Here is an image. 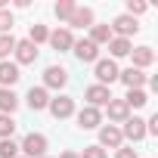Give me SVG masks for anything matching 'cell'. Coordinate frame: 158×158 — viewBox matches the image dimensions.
I'll return each instance as SVG.
<instances>
[{"instance_id":"obj_1","label":"cell","mask_w":158,"mask_h":158,"mask_svg":"<svg viewBox=\"0 0 158 158\" xmlns=\"http://www.w3.org/2000/svg\"><path fill=\"white\" fill-rule=\"evenodd\" d=\"M19 149H22V158H44L47 155V136L44 133H28L19 143Z\"/></svg>"},{"instance_id":"obj_2","label":"cell","mask_w":158,"mask_h":158,"mask_svg":"<svg viewBox=\"0 0 158 158\" xmlns=\"http://www.w3.org/2000/svg\"><path fill=\"white\" fill-rule=\"evenodd\" d=\"M109 28H112V37H124V40H130V34H136V31H139L136 19H133V16H127V13H124V16H118Z\"/></svg>"},{"instance_id":"obj_3","label":"cell","mask_w":158,"mask_h":158,"mask_svg":"<svg viewBox=\"0 0 158 158\" xmlns=\"http://www.w3.org/2000/svg\"><path fill=\"white\" fill-rule=\"evenodd\" d=\"M93 65H96V81L102 87H109L112 81H118V62L115 59H96Z\"/></svg>"},{"instance_id":"obj_4","label":"cell","mask_w":158,"mask_h":158,"mask_svg":"<svg viewBox=\"0 0 158 158\" xmlns=\"http://www.w3.org/2000/svg\"><path fill=\"white\" fill-rule=\"evenodd\" d=\"M50 115L56 118V121H65V118H71L74 115V99L71 96H56V99H50Z\"/></svg>"},{"instance_id":"obj_5","label":"cell","mask_w":158,"mask_h":158,"mask_svg":"<svg viewBox=\"0 0 158 158\" xmlns=\"http://www.w3.org/2000/svg\"><path fill=\"white\" fill-rule=\"evenodd\" d=\"M13 56H16V65H31V62L37 59V47H34L31 40H16Z\"/></svg>"},{"instance_id":"obj_6","label":"cell","mask_w":158,"mask_h":158,"mask_svg":"<svg viewBox=\"0 0 158 158\" xmlns=\"http://www.w3.org/2000/svg\"><path fill=\"white\" fill-rule=\"evenodd\" d=\"M65 84H68V71H65L62 65H50V68L44 71V87L59 90V87H65Z\"/></svg>"},{"instance_id":"obj_7","label":"cell","mask_w":158,"mask_h":158,"mask_svg":"<svg viewBox=\"0 0 158 158\" xmlns=\"http://www.w3.org/2000/svg\"><path fill=\"white\" fill-rule=\"evenodd\" d=\"M50 47H53V50H59V53L71 50V47H74L71 28H56V31H50Z\"/></svg>"},{"instance_id":"obj_8","label":"cell","mask_w":158,"mask_h":158,"mask_svg":"<svg viewBox=\"0 0 158 158\" xmlns=\"http://www.w3.org/2000/svg\"><path fill=\"white\" fill-rule=\"evenodd\" d=\"M87 102H90V109H99V106H109V99H112V90L109 87H102V84H93V87H87Z\"/></svg>"},{"instance_id":"obj_9","label":"cell","mask_w":158,"mask_h":158,"mask_svg":"<svg viewBox=\"0 0 158 158\" xmlns=\"http://www.w3.org/2000/svg\"><path fill=\"white\" fill-rule=\"evenodd\" d=\"M121 143H124V136H121V127H115V124H106V127H99V146L121 149Z\"/></svg>"},{"instance_id":"obj_10","label":"cell","mask_w":158,"mask_h":158,"mask_svg":"<svg viewBox=\"0 0 158 158\" xmlns=\"http://www.w3.org/2000/svg\"><path fill=\"white\" fill-rule=\"evenodd\" d=\"M118 81H124V87L127 90H143V84H146V74L139 71V68H124V71H118Z\"/></svg>"},{"instance_id":"obj_11","label":"cell","mask_w":158,"mask_h":158,"mask_svg":"<svg viewBox=\"0 0 158 158\" xmlns=\"http://www.w3.org/2000/svg\"><path fill=\"white\" fill-rule=\"evenodd\" d=\"M102 124V115H99V109H90V106H84L81 112H77V127L81 130H93V127H99Z\"/></svg>"},{"instance_id":"obj_12","label":"cell","mask_w":158,"mask_h":158,"mask_svg":"<svg viewBox=\"0 0 158 158\" xmlns=\"http://www.w3.org/2000/svg\"><path fill=\"white\" fill-rule=\"evenodd\" d=\"M121 136H127V139L139 143V139L146 136V121H143V118H127V121H124V127H121Z\"/></svg>"},{"instance_id":"obj_13","label":"cell","mask_w":158,"mask_h":158,"mask_svg":"<svg viewBox=\"0 0 158 158\" xmlns=\"http://www.w3.org/2000/svg\"><path fill=\"white\" fill-rule=\"evenodd\" d=\"M19 77H22V71H19V65L16 62H0V84H3L6 90H13V84L19 81Z\"/></svg>"},{"instance_id":"obj_14","label":"cell","mask_w":158,"mask_h":158,"mask_svg":"<svg viewBox=\"0 0 158 158\" xmlns=\"http://www.w3.org/2000/svg\"><path fill=\"white\" fill-rule=\"evenodd\" d=\"M25 99H28V109H31V112H40V109L50 106V93H47V87H31Z\"/></svg>"},{"instance_id":"obj_15","label":"cell","mask_w":158,"mask_h":158,"mask_svg":"<svg viewBox=\"0 0 158 158\" xmlns=\"http://www.w3.org/2000/svg\"><path fill=\"white\" fill-rule=\"evenodd\" d=\"M74 56L81 59V62H96L99 59V47L93 40H77L74 44Z\"/></svg>"},{"instance_id":"obj_16","label":"cell","mask_w":158,"mask_h":158,"mask_svg":"<svg viewBox=\"0 0 158 158\" xmlns=\"http://www.w3.org/2000/svg\"><path fill=\"white\" fill-rule=\"evenodd\" d=\"M127 118H130L127 102H124V99H109V121H115V127H118V124H124Z\"/></svg>"},{"instance_id":"obj_17","label":"cell","mask_w":158,"mask_h":158,"mask_svg":"<svg viewBox=\"0 0 158 158\" xmlns=\"http://www.w3.org/2000/svg\"><path fill=\"white\" fill-rule=\"evenodd\" d=\"M68 25H71V28H90V25H93V10H90V6H74Z\"/></svg>"},{"instance_id":"obj_18","label":"cell","mask_w":158,"mask_h":158,"mask_svg":"<svg viewBox=\"0 0 158 158\" xmlns=\"http://www.w3.org/2000/svg\"><path fill=\"white\" fill-rule=\"evenodd\" d=\"M130 56H133V68H149L152 62H155V53H152V47H136V50H130Z\"/></svg>"},{"instance_id":"obj_19","label":"cell","mask_w":158,"mask_h":158,"mask_svg":"<svg viewBox=\"0 0 158 158\" xmlns=\"http://www.w3.org/2000/svg\"><path fill=\"white\" fill-rule=\"evenodd\" d=\"M19 109V96L6 87H0V115H13Z\"/></svg>"},{"instance_id":"obj_20","label":"cell","mask_w":158,"mask_h":158,"mask_svg":"<svg viewBox=\"0 0 158 158\" xmlns=\"http://www.w3.org/2000/svg\"><path fill=\"white\" fill-rule=\"evenodd\" d=\"M87 40H93L96 47H102V44L112 40V28H109V25H90V37H87Z\"/></svg>"},{"instance_id":"obj_21","label":"cell","mask_w":158,"mask_h":158,"mask_svg":"<svg viewBox=\"0 0 158 158\" xmlns=\"http://www.w3.org/2000/svg\"><path fill=\"white\" fill-rule=\"evenodd\" d=\"M109 50H112V59H121V56H130V40H124V37H112L109 40Z\"/></svg>"},{"instance_id":"obj_22","label":"cell","mask_w":158,"mask_h":158,"mask_svg":"<svg viewBox=\"0 0 158 158\" xmlns=\"http://www.w3.org/2000/svg\"><path fill=\"white\" fill-rule=\"evenodd\" d=\"M127 109H143L146 102H149V96H146V90H127Z\"/></svg>"},{"instance_id":"obj_23","label":"cell","mask_w":158,"mask_h":158,"mask_svg":"<svg viewBox=\"0 0 158 158\" xmlns=\"http://www.w3.org/2000/svg\"><path fill=\"white\" fill-rule=\"evenodd\" d=\"M16 50V37L13 34H0V62H6Z\"/></svg>"},{"instance_id":"obj_24","label":"cell","mask_w":158,"mask_h":158,"mask_svg":"<svg viewBox=\"0 0 158 158\" xmlns=\"http://www.w3.org/2000/svg\"><path fill=\"white\" fill-rule=\"evenodd\" d=\"M74 6H77L74 0H59V3H56V10H53V13H56V19H62V22H68V19H71V13H74Z\"/></svg>"},{"instance_id":"obj_25","label":"cell","mask_w":158,"mask_h":158,"mask_svg":"<svg viewBox=\"0 0 158 158\" xmlns=\"http://www.w3.org/2000/svg\"><path fill=\"white\" fill-rule=\"evenodd\" d=\"M13 133H16L13 115H0V139H13Z\"/></svg>"},{"instance_id":"obj_26","label":"cell","mask_w":158,"mask_h":158,"mask_svg":"<svg viewBox=\"0 0 158 158\" xmlns=\"http://www.w3.org/2000/svg\"><path fill=\"white\" fill-rule=\"evenodd\" d=\"M28 40L37 47V44H47L50 40V31H47V25H31V34H28Z\"/></svg>"},{"instance_id":"obj_27","label":"cell","mask_w":158,"mask_h":158,"mask_svg":"<svg viewBox=\"0 0 158 158\" xmlns=\"http://www.w3.org/2000/svg\"><path fill=\"white\" fill-rule=\"evenodd\" d=\"M0 158H19V143L16 139H0Z\"/></svg>"},{"instance_id":"obj_28","label":"cell","mask_w":158,"mask_h":158,"mask_svg":"<svg viewBox=\"0 0 158 158\" xmlns=\"http://www.w3.org/2000/svg\"><path fill=\"white\" fill-rule=\"evenodd\" d=\"M146 10H149V6L143 3V0H127V16H133V19H136V16H143Z\"/></svg>"},{"instance_id":"obj_29","label":"cell","mask_w":158,"mask_h":158,"mask_svg":"<svg viewBox=\"0 0 158 158\" xmlns=\"http://www.w3.org/2000/svg\"><path fill=\"white\" fill-rule=\"evenodd\" d=\"M81 158H109V152H106L102 146H87V149L81 152Z\"/></svg>"},{"instance_id":"obj_30","label":"cell","mask_w":158,"mask_h":158,"mask_svg":"<svg viewBox=\"0 0 158 158\" xmlns=\"http://www.w3.org/2000/svg\"><path fill=\"white\" fill-rule=\"evenodd\" d=\"M10 28H13V13L0 10V34H10Z\"/></svg>"},{"instance_id":"obj_31","label":"cell","mask_w":158,"mask_h":158,"mask_svg":"<svg viewBox=\"0 0 158 158\" xmlns=\"http://www.w3.org/2000/svg\"><path fill=\"white\" fill-rule=\"evenodd\" d=\"M115 158H136V152H133V149H124V146H121V149L115 152Z\"/></svg>"},{"instance_id":"obj_32","label":"cell","mask_w":158,"mask_h":158,"mask_svg":"<svg viewBox=\"0 0 158 158\" xmlns=\"http://www.w3.org/2000/svg\"><path fill=\"white\" fill-rule=\"evenodd\" d=\"M59 158H81V155H77V152H71V149H68V152H62Z\"/></svg>"},{"instance_id":"obj_33","label":"cell","mask_w":158,"mask_h":158,"mask_svg":"<svg viewBox=\"0 0 158 158\" xmlns=\"http://www.w3.org/2000/svg\"><path fill=\"white\" fill-rule=\"evenodd\" d=\"M44 158H47V155H44Z\"/></svg>"},{"instance_id":"obj_34","label":"cell","mask_w":158,"mask_h":158,"mask_svg":"<svg viewBox=\"0 0 158 158\" xmlns=\"http://www.w3.org/2000/svg\"><path fill=\"white\" fill-rule=\"evenodd\" d=\"M19 158H22V155H19Z\"/></svg>"}]
</instances>
